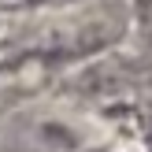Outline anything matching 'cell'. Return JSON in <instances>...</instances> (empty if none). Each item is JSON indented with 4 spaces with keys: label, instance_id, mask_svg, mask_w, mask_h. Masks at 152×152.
<instances>
[{
    "label": "cell",
    "instance_id": "cell-1",
    "mask_svg": "<svg viewBox=\"0 0 152 152\" xmlns=\"http://www.w3.org/2000/svg\"><path fill=\"white\" fill-rule=\"evenodd\" d=\"M30 4H56V0H30Z\"/></svg>",
    "mask_w": 152,
    "mask_h": 152
}]
</instances>
